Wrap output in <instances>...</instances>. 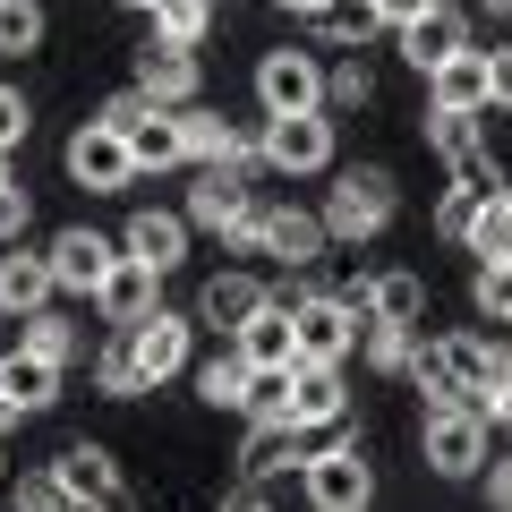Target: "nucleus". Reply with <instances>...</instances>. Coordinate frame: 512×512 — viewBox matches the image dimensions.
Returning a JSON list of instances; mask_svg holds the SVG:
<instances>
[{"mask_svg": "<svg viewBox=\"0 0 512 512\" xmlns=\"http://www.w3.org/2000/svg\"><path fill=\"white\" fill-rule=\"evenodd\" d=\"M419 453L436 478H478L487 470V410H470V402L419 410Z\"/></svg>", "mask_w": 512, "mask_h": 512, "instance_id": "f257e3e1", "label": "nucleus"}, {"mask_svg": "<svg viewBox=\"0 0 512 512\" xmlns=\"http://www.w3.org/2000/svg\"><path fill=\"white\" fill-rule=\"evenodd\" d=\"M299 487H308L316 512H367L376 504V470H367L359 444H316L308 470H299Z\"/></svg>", "mask_w": 512, "mask_h": 512, "instance_id": "f03ea898", "label": "nucleus"}, {"mask_svg": "<svg viewBox=\"0 0 512 512\" xmlns=\"http://www.w3.org/2000/svg\"><path fill=\"white\" fill-rule=\"evenodd\" d=\"M384 222H393V171L359 163V171H342L325 188V231L333 239H376Z\"/></svg>", "mask_w": 512, "mask_h": 512, "instance_id": "7ed1b4c3", "label": "nucleus"}, {"mask_svg": "<svg viewBox=\"0 0 512 512\" xmlns=\"http://www.w3.org/2000/svg\"><path fill=\"white\" fill-rule=\"evenodd\" d=\"M291 325H299V359H316V367H342L367 316L350 308L342 291H299V299H291Z\"/></svg>", "mask_w": 512, "mask_h": 512, "instance_id": "20e7f679", "label": "nucleus"}, {"mask_svg": "<svg viewBox=\"0 0 512 512\" xmlns=\"http://www.w3.org/2000/svg\"><path fill=\"white\" fill-rule=\"evenodd\" d=\"M52 478L69 487V504H77V512H137V487L120 478L111 444H69V453L52 461Z\"/></svg>", "mask_w": 512, "mask_h": 512, "instance_id": "39448f33", "label": "nucleus"}, {"mask_svg": "<svg viewBox=\"0 0 512 512\" xmlns=\"http://www.w3.org/2000/svg\"><path fill=\"white\" fill-rule=\"evenodd\" d=\"M256 103H265V120L325 111V60L316 52H265L256 60Z\"/></svg>", "mask_w": 512, "mask_h": 512, "instance_id": "423d86ee", "label": "nucleus"}, {"mask_svg": "<svg viewBox=\"0 0 512 512\" xmlns=\"http://www.w3.org/2000/svg\"><path fill=\"white\" fill-rule=\"evenodd\" d=\"M60 163H69V180L94 188V197H111V188L137 180V154H128V137H120V128H103V120L77 128L69 146H60Z\"/></svg>", "mask_w": 512, "mask_h": 512, "instance_id": "0eeeda50", "label": "nucleus"}, {"mask_svg": "<svg viewBox=\"0 0 512 512\" xmlns=\"http://www.w3.org/2000/svg\"><path fill=\"white\" fill-rule=\"evenodd\" d=\"M444 350H453V384H461V402L487 410V427H495V402L512 393V350H495L487 333H444Z\"/></svg>", "mask_w": 512, "mask_h": 512, "instance_id": "6e6552de", "label": "nucleus"}, {"mask_svg": "<svg viewBox=\"0 0 512 512\" xmlns=\"http://www.w3.org/2000/svg\"><path fill=\"white\" fill-rule=\"evenodd\" d=\"M265 171H333V120L325 111H299V120H265Z\"/></svg>", "mask_w": 512, "mask_h": 512, "instance_id": "1a4fd4ad", "label": "nucleus"}, {"mask_svg": "<svg viewBox=\"0 0 512 512\" xmlns=\"http://www.w3.org/2000/svg\"><path fill=\"white\" fill-rule=\"evenodd\" d=\"M111 265H120V239H103V231H86V222H69V231L52 239V282L60 291H77V299H94L111 282Z\"/></svg>", "mask_w": 512, "mask_h": 512, "instance_id": "9d476101", "label": "nucleus"}, {"mask_svg": "<svg viewBox=\"0 0 512 512\" xmlns=\"http://www.w3.org/2000/svg\"><path fill=\"white\" fill-rule=\"evenodd\" d=\"M188 342H197V316H171V308H154L146 325H128V350H137L146 393H154L163 376H180V367H188Z\"/></svg>", "mask_w": 512, "mask_h": 512, "instance_id": "9b49d317", "label": "nucleus"}, {"mask_svg": "<svg viewBox=\"0 0 512 512\" xmlns=\"http://www.w3.org/2000/svg\"><path fill=\"white\" fill-rule=\"evenodd\" d=\"M137 94H154L163 111H188L205 94L197 52H180V43H146V52H137Z\"/></svg>", "mask_w": 512, "mask_h": 512, "instance_id": "f8f14e48", "label": "nucleus"}, {"mask_svg": "<svg viewBox=\"0 0 512 512\" xmlns=\"http://www.w3.org/2000/svg\"><path fill=\"white\" fill-rule=\"evenodd\" d=\"M231 350L256 367V376H274V367H299V325H291V308H282V299H265V308H256L248 325L231 333Z\"/></svg>", "mask_w": 512, "mask_h": 512, "instance_id": "ddd939ff", "label": "nucleus"}, {"mask_svg": "<svg viewBox=\"0 0 512 512\" xmlns=\"http://www.w3.org/2000/svg\"><path fill=\"white\" fill-rule=\"evenodd\" d=\"M308 427L299 419H248V444H239V470L248 478H282V470H308Z\"/></svg>", "mask_w": 512, "mask_h": 512, "instance_id": "4468645a", "label": "nucleus"}, {"mask_svg": "<svg viewBox=\"0 0 512 512\" xmlns=\"http://www.w3.org/2000/svg\"><path fill=\"white\" fill-rule=\"evenodd\" d=\"M342 299L367 316V325H419V316H427V282L402 274V265H393V274H376V282H350Z\"/></svg>", "mask_w": 512, "mask_h": 512, "instance_id": "2eb2a0df", "label": "nucleus"}, {"mask_svg": "<svg viewBox=\"0 0 512 512\" xmlns=\"http://www.w3.org/2000/svg\"><path fill=\"white\" fill-rule=\"evenodd\" d=\"M188 231H197L188 214H163V205H146V214H128L120 256H137V265H154V274H171V265L188 256Z\"/></svg>", "mask_w": 512, "mask_h": 512, "instance_id": "dca6fc26", "label": "nucleus"}, {"mask_svg": "<svg viewBox=\"0 0 512 512\" xmlns=\"http://www.w3.org/2000/svg\"><path fill=\"white\" fill-rule=\"evenodd\" d=\"M154 282H163V274H154V265H137V256H120V265H111V282H103V291H94V308H103V325H111V333L146 325V316L163 308V299H154Z\"/></svg>", "mask_w": 512, "mask_h": 512, "instance_id": "f3484780", "label": "nucleus"}, {"mask_svg": "<svg viewBox=\"0 0 512 512\" xmlns=\"http://www.w3.org/2000/svg\"><path fill=\"white\" fill-rule=\"evenodd\" d=\"M342 410H350V384H342V367H316V359H299L291 367V419L308 427H342Z\"/></svg>", "mask_w": 512, "mask_h": 512, "instance_id": "a211bd4d", "label": "nucleus"}, {"mask_svg": "<svg viewBox=\"0 0 512 512\" xmlns=\"http://www.w3.org/2000/svg\"><path fill=\"white\" fill-rule=\"evenodd\" d=\"M52 248H9L0 256V316H43V299H52Z\"/></svg>", "mask_w": 512, "mask_h": 512, "instance_id": "6ab92c4d", "label": "nucleus"}, {"mask_svg": "<svg viewBox=\"0 0 512 512\" xmlns=\"http://www.w3.org/2000/svg\"><path fill=\"white\" fill-rule=\"evenodd\" d=\"M325 214H308V205H265V256H282V265H316V256H325Z\"/></svg>", "mask_w": 512, "mask_h": 512, "instance_id": "aec40b11", "label": "nucleus"}, {"mask_svg": "<svg viewBox=\"0 0 512 512\" xmlns=\"http://www.w3.org/2000/svg\"><path fill=\"white\" fill-rule=\"evenodd\" d=\"M461 52H470V26H461V9H427L419 26H402V60H410L419 77H436L444 60H461Z\"/></svg>", "mask_w": 512, "mask_h": 512, "instance_id": "412c9836", "label": "nucleus"}, {"mask_svg": "<svg viewBox=\"0 0 512 512\" xmlns=\"http://www.w3.org/2000/svg\"><path fill=\"white\" fill-rule=\"evenodd\" d=\"M427 94H436V111H495V69H487V52H461V60H444L436 77H427Z\"/></svg>", "mask_w": 512, "mask_h": 512, "instance_id": "4be33fe9", "label": "nucleus"}, {"mask_svg": "<svg viewBox=\"0 0 512 512\" xmlns=\"http://www.w3.org/2000/svg\"><path fill=\"white\" fill-rule=\"evenodd\" d=\"M0 402L18 410V419L52 410V402H60V367H52V359H35V350H9V359H0Z\"/></svg>", "mask_w": 512, "mask_h": 512, "instance_id": "5701e85b", "label": "nucleus"}, {"mask_svg": "<svg viewBox=\"0 0 512 512\" xmlns=\"http://www.w3.org/2000/svg\"><path fill=\"white\" fill-rule=\"evenodd\" d=\"M265 299H274V291H265L256 274H214V282L197 291V325H214V333H239L256 308H265Z\"/></svg>", "mask_w": 512, "mask_h": 512, "instance_id": "b1692460", "label": "nucleus"}, {"mask_svg": "<svg viewBox=\"0 0 512 512\" xmlns=\"http://www.w3.org/2000/svg\"><path fill=\"white\" fill-rule=\"evenodd\" d=\"M248 214H256V205H248V188H239V171H205V180L188 188V222H197V231H222V239H231Z\"/></svg>", "mask_w": 512, "mask_h": 512, "instance_id": "393cba45", "label": "nucleus"}, {"mask_svg": "<svg viewBox=\"0 0 512 512\" xmlns=\"http://www.w3.org/2000/svg\"><path fill=\"white\" fill-rule=\"evenodd\" d=\"M248 393H256V367L239 359V350H222V359L197 367V402H214V410H248Z\"/></svg>", "mask_w": 512, "mask_h": 512, "instance_id": "a878e982", "label": "nucleus"}, {"mask_svg": "<svg viewBox=\"0 0 512 512\" xmlns=\"http://www.w3.org/2000/svg\"><path fill=\"white\" fill-rule=\"evenodd\" d=\"M205 35H214V0H154V43L205 52Z\"/></svg>", "mask_w": 512, "mask_h": 512, "instance_id": "bb28decb", "label": "nucleus"}, {"mask_svg": "<svg viewBox=\"0 0 512 512\" xmlns=\"http://www.w3.org/2000/svg\"><path fill=\"white\" fill-rule=\"evenodd\" d=\"M461 248L478 256V265H495V256H512V188H495V197H478L470 214V239Z\"/></svg>", "mask_w": 512, "mask_h": 512, "instance_id": "cd10ccee", "label": "nucleus"}, {"mask_svg": "<svg viewBox=\"0 0 512 512\" xmlns=\"http://www.w3.org/2000/svg\"><path fill=\"white\" fill-rule=\"evenodd\" d=\"M128 154H137V171H171L188 163V137H180V111H154L137 137H128Z\"/></svg>", "mask_w": 512, "mask_h": 512, "instance_id": "c85d7f7f", "label": "nucleus"}, {"mask_svg": "<svg viewBox=\"0 0 512 512\" xmlns=\"http://www.w3.org/2000/svg\"><path fill=\"white\" fill-rule=\"evenodd\" d=\"M18 350L69 367V359H77V325H69V316H52V308H43V316H18Z\"/></svg>", "mask_w": 512, "mask_h": 512, "instance_id": "c756f323", "label": "nucleus"}, {"mask_svg": "<svg viewBox=\"0 0 512 512\" xmlns=\"http://www.w3.org/2000/svg\"><path fill=\"white\" fill-rule=\"evenodd\" d=\"M94 384H103L111 402H137V393H146V376H137V350H128V333H111V342L94 350Z\"/></svg>", "mask_w": 512, "mask_h": 512, "instance_id": "7c9ffc66", "label": "nucleus"}, {"mask_svg": "<svg viewBox=\"0 0 512 512\" xmlns=\"http://www.w3.org/2000/svg\"><path fill=\"white\" fill-rule=\"evenodd\" d=\"M316 35H325V43H350V52H359L367 35H384V9H376V0H333L325 18H316Z\"/></svg>", "mask_w": 512, "mask_h": 512, "instance_id": "2f4dec72", "label": "nucleus"}, {"mask_svg": "<svg viewBox=\"0 0 512 512\" xmlns=\"http://www.w3.org/2000/svg\"><path fill=\"white\" fill-rule=\"evenodd\" d=\"M359 103H376V69H367L359 52H342L325 69V111H359Z\"/></svg>", "mask_w": 512, "mask_h": 512, "instance_id": "473e14b6", "label": "nucleus"}, {"mask_svg": "<svg viewBox=\"0 0 512 512\" xmlns=\"http://www.w3.org/2000/svg\"><path fill=\"white\" fill-rule=\"evenodd\" d=\"M427 146H436L444 163H470V154H487V146H478V111H427Z\"/></svg>", "mask_w": 512, "mask_h": 512, "instance_id": "72a5a7b5", "label": "nucleus"}, {"mask_svg": "<svg viewBox=\"0 0 512 512\" xmlns=\"http://www.w3.org/2000/svg\"><path fill=\"white\" fill-rule=\"evenodd\" d=\"M419 359V325H367V367L376 376H410Z\"/></svg>", "mask_w": 512, "mask_h": 512, "instance_id": "f704fd0d", "label": "nucleus"}, {"mask_svg": "<svg viewBox=\"0 0 512 512\" xmlns=\"http://www.w3.org/2000/svg\"><path fill=\"white\" fill-rule=\"evenodd\" d=\"M43 43V0H0V52L26 60Z\"/></svg>", "mask_w": 512, "mask_h": 512, "instance_id": "c9c22d12", "label": "nucleus"}, {"mask_svg": "<svg viewBox=\"0 0 512 512\" xmlns=\"http://www.w3.org/2000/svg\"><path fill=\"white\" fill-rule=\"evenodd\" d=\"M470 299H478V316H495V325H512V256H495V265H478Z\"/></svg>", "mask_w": 512, "mask_h": 512, "instance_id": "e433bc0d", "label": "nucleus"}, {"mask_svg": "<svg viewBox=\"0 0 512 512\" xmlns=\"http://www.w3.org/2000/svg\"><path fill=\"white\" fill-rule=\"evenodd\" d=\"M154 111H163V103H154V94H137V86H128V94H111V103L94 111V120H103V128H120V137H137V128H146Z\"/></svg>", "mask_w": 512, "mask_h": 512, "instance_id": "4c0bfd02", "label": "nucleus"}, {"mask_svg": "<svg viewBox=\"0 0 512 512\" xmlns=\"http://www.w3.org/2000/svg\"><path fill=\"white\" fill-rule=\"evenodd\" d=\"M18 512H77V504H69V487H60L52 470H26L18 478Z\"/></svg>", "mask_w": 512, "mask_h": 512, "instance_id": "58836bf2", "label": "nucleus"}, {"mask_svg": "<svg viewBox=\"0 0 512 512\" xmlns=\"http://www.w3.org/2000/svg\"><path fill=\"white\" fill-rule=\"evenodd\" d=\"M26 222H35V197H26L18 180H0V248H18Z\"/></svg>", "mask_w": 512, "mask_h": 512, "instance_id": "ea45409f", "label": "nucleus"}, {"mask_svg": "<svg viewBox=\"0 0 512 512\" xmlns=\"http://www.w3.org/2000/svg\"><path fill=\"white\" fill-rule=\"evenodd\" d=\"M26 128H35L26 94H18V86H0V154H18V146H26Z\"/></svg>", "mask_w": 512, "mask_h": 512, "instance_id": "a19ab883", "label": "nucleus"}, {"mask_svg": "<svg viewBox=\"0 0 512 512\" xmlns=\"http://www.w3.org/2000/svg\"><path fill=\"white\" fill-rule=\"evenodd\" d=\"M470 214H478V188H444V205H436V231H444V239H470Z\"/></svg>", "mask_w": 512, "mask_h": 512, "instance_id": "79ce46f5", "label": "nucleus"}, {"mask_svg": "<svg viewBox=\"0 0 512 512\" xmlns=\"http://www.w3.org/2000/svg\"><path fill=\"white\" fill-rule=\"evenodd\" d=\"M376 9H384V26H393V35H402V26H419L427 9H444V0H376Z\"/></svg>", "mask_w": 512, "mask_h": 512, "instance_id": "37998d69", "label": "nucleus"}, {"mask_svg": "<svg viewBox=\"0 0 512 512\" xmlns=\"http://www.w3.org/2000/svg\"><path fill=\"white\" fill-rule=\"evenodd\" d=\"M487 504H495V512H512V453H504V461H487Z\"/></svg>", "mask_w": 512, "mask_h": 512, "instance_id": "c03bdc74", "label": "nucleus"}, {"mask_svg": "<svg viewBox=\"0 0 512 512\" xmlns=\"http://www.w3.org/2000/svg\"><path fill=\"white\" fill-rule=\"evenodd\" d=\"M487 69H495V103L512 111V43H495V52H487Z\"/></svg>", "mask_w": 512, "mask_h": 512, "instance_id": "a18cd8bd", "label": "nucleus"}, {"mask_svg": "<svg viewBox=\"0 0 512 512\" xmlns=\"http://www.w3.org/2000/svg\"><path fill=\"white\" fill-rule=\"evenodd\" d=\"M274 9H282V18H308V26H316V18L333 9V0H274Z\"/></svg>", "mask_w": 512, "mask_h": 512, "instance_id": "49530a36", "label": "nucleus"}, {"mask_svg": "<svg viewBox=\"0 0 512 512\" xmlns=\"http://www.w3.org/2000/svg\"><path fill=\"white\" fill-rule=\"evenodd\" d=\"M222 512H274V504H265V495H231Z\"/></svg>", "mask_w": 512, "mask_h": 512, "instance_id": "de8ad7c7", "label": "nucleus"}, {"mask_svg": "<svg viewBox=\"0 0 512 512\" xmlns=\"http://www.w3.org/2000/svg\"><path fill=\"white\" fill-rule=\"evenodd\" d=\"M478 9H487V18H512V0H478Z\"/></svg>", "mask_w": 512, "mask_h": 512, "instance_id": "09e8293b", "label": "nucleus"}, {"mask_svg": "<svg viewBox=\"0 0 512 512\" xmlns=\"http://www.w3.org/2000/svg\"><path fill=\"white\" fill-rule=\"evenodd\" d=\"M495 427H512V393H504V402H495Z\"/></svg>", "mask_w": 512, "mask_h": 512, "instance_id": "8fccbe9b", "label": "nucleus"}, {"mask_svg": "<svg viewBox=\"0 0 512 512\" xmlns=\"http://www.w3.org/2000/svg\"><path fill=\"white\" fill-rule=\"evenodd\" d=\"M9 419H18V410H9V402H0V436H9Z\"/></svg>", "mask_w": 512, "mask_h": 512, "instance_id": "3c124183", "label": "nucleus"}, {"mask_svg": "<svg viewBox=\"0 0 512 512\" xmlns=\"http://www.w3.org/2000/svg\"><path fill=\"white\" fill-rule=\"evenodd\" d=\"M120 9H146V18H154V0H120Z\"/></svg>", "mask_w": 512, "mask_h": 512, "instance_id": "603ef678", "label": "nucleus"}, {"mask_svg": "<svg viewBox=\"0 0 512 512\" xmlns=\"http://www.w3.org/2000/svg\"><path fill=\"white\" fill-rule=\"evenodd\" d=\"M0 180H9V154H0Z\"/></svg>", "mask_w": 512, "mask_h": 512, "instance_id": "864d4df0", "label": "nucleus"}, {"mask_svg": "<svg viewBox=\"0 0 512 512\" xmlns=\"http://www.w3.org/2000/svg\"><path fill=\"white\" fill-rule=\"evenodd\" d=\"M214 9H222V0H214Z\"/></svg>", "mask_w": 512, "mask_h": 512, "instance_id": "5fc2aeb1", "label": "nucleus"}]
</instances>
